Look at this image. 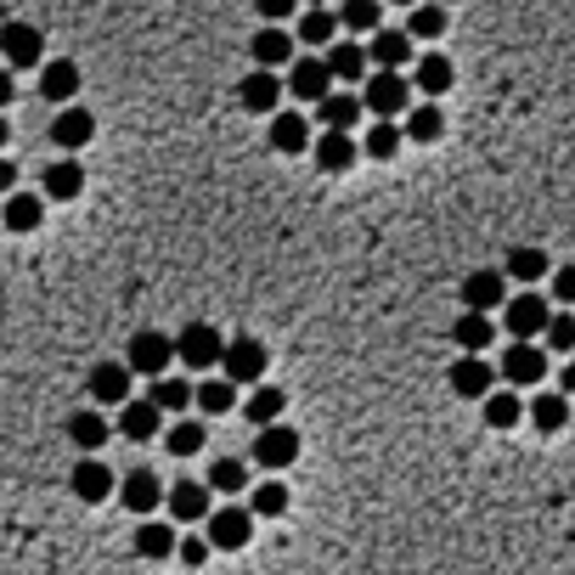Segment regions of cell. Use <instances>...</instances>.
Instances as JSON below:
<instances>
[{
  "label": "cell",
  "mask_w": 575,
  "mask_h": 575,
  "mask_svg": "<svg viewBox=\"0 0 575 575\" xmlns=\"http://www.w3.org/2000/svg\"><path fill=\"white\" fill-rule=\"evenodd\" d=\"M356 158H361L356 136H339V130H321V136H316V170L339 176V170H350Z\"/></svg>",
  "instance_id": "obj_25"
},
{
  "label": "cell",
  "mask_w": 575,
  "mask_h": 575,
  "mask_svg": "<svg viewBox=\"0 0 575 575\" xmlns=\"http://www.w3.org/2000/svg\"><path fill=\"white\" fill-rule=\"evenodd\" d=\"M446 34V12L440 7H413V18H406V40H440Z\"/></svg>",
  "instance_id": "obj_43"
},
{
  "label": "cell",
  "mask_w": 575,
  "mask_h": 575,
  "mask_svg": "<svg viewBox=\"0 0 575 575\" xmlns=\"http://www.w3.org/2000/svg\"><path fill=\"white\" fill-rule=\"evenodd\" d=\"M310 51H321V46H334L339 40V12H327V7H310L305 18H299V29H294Z\"/></svg>",
  "instance_id": "obj_34"
},
{
  "label": "cell",
  "mask_w": 575,
  "mask_h": 575,
  "mask_svg": "<svg viewBox=\"0 0 575 575\" xmlns=\"http://www.w3.org/2000/svg\"><path fill=\"white\" fill-rule=\"evenodd\" d=\"M440 130H446V113H440L435 102L406 108V125H400V136H406V141H440Z\"/></svg>",
  "instance_id": "obj_39"
},
{
  "label": "cell",
  "mask_w": 575,
  "mask_h": 575,
  "mask_svg": "<svg viewBox=\"0 0 575 575\" xmlns=\"http://www.w3.org/2000/svg\"><path fill=\"white\" fill-rule=\"evenodd\" d=\"M558 395H564V400L575 395V356H569V361H564V373H558Z\"/></svg>",
  "instance_id": "obj_53"
},
{
  "label": "cell",
  "mask_w": 575,
  "mask_h": 575,
  "mask_svg": "<svg viewBox=\"0 0 575 575\" xmlns=\"http://www.w3.org/2000/svg\"><path fill=\"white\" fill-rule=\"evenodd\" d=\"M339 29H350V34H378V29H384V7H378V0H345V7H339Z\"/></svg>",
  "instance_id": "obj_41"
},
{
  "label": "cell",
  "mask_w": 575,
  "mask_h": 575,
  "mask_svg": "<svg viewBox=\"0 0 575 575\" xmlns=\"http://www.w3.org/2000/svg\"><path fill=\"white\" fill-rule=\"evenodd\" d=\"M310 7H327V0H310Z\"/></svg>",
  "instance_id": "obj_56"
},
{
  "label": "cell",
  "mask_w": 575,
  "mask_h": 575,
  "mask_svg": "<svg viewBox=\"0 0 575 575\" xmlns=\"http://www.w3.org/2000/svg\"><path fill=\"white\" fill-rule=\"evenodd\" d=\"M163 508H170L181 525H198V519H209V514H215V497H209V485H204V479H181V485L163 490Z\"/></svg>",
  "instance_id": "obj_10"
},
{
  "label": "cell",
  "mask_w": 575,
  "mask_h": 575,
  "mask_svg": "<svg viewBox=\"0 0 575 575\" xmlns=\"http://www.w3.org/2000/svg\"><path fill=\"white\" fill-rule=\"evenodd\" d=\"M192 406H198V413H209V418H220V413H231V406H237V384L204 378V384L192 389Z\"/></svg>",
  "instance_id": "obj_40"
},
{
  "label": "cell",
  "mask_w": 575,
  "mask_h": 575,
  "mask_svg": "<svg viewBox=\"0 0 575 575\" xmlns=\"http://www.w3.org/2000/svg\"><path fill=\"white\" fill-rule=\"evenodd\" d=\"M282 406H288V395H282L277 384H260V389L249 395V406H242V413H249V424H255V429H271V424H282Z\"/></svg>",
  "instance_id": "obj_36"
},
{
  "label": "cell",
  "mask_w": 575,
  "mask_h": 575,
  "mask_svg": "<svg viewBox=\"0 0 575 575\" xmlns=\"http://www.w3.org/2000/svg\"><path fill=\"white\" fill-rule=\"evenodd\" d=\"M400 141H406V136H400V125H389V119H384V125H373V130H367L361 152H367V158H395V152H400Z\"/></svg>",
  "instance_id": "obj_45"
},
{
  "label": "cell",
  "mask_w": 575,
  "mask_h": 575,
  "mask_svg": "<svg viewBox=\"0 0 575 575\" xmlns=\"http://www.w3.org/2000/svg\"><path fill=\"white\" fill-rule=\"evenodd\" d=\"M282 91H288V86H282L277 73L255 68V73H249V79H242V86H237V102L249 108V113H266V119H271V113H277V102H282Z\"/></svg>",
  "instance_id": "obj_18"
},
{
  "label": "cell",
  "mask_w": 575,
  "mask_h": 575,
  "mask_svg": "<svg viewBox=\"0 0 575 575\" xmlns=\"http://www.w3.org/2000/svg\"><path fill=\"white\" fill-rule=\"evenodd\" d=\"M220 350H226V339H220V327H209V321H187L176 334V361L181 367L209 373V367H220Z\"/></svg>",
  "instance_id": "obj_5"
},
{
  "label": "cell",
  "mask_w": 575,
  "mask_h": 575,
  "mask_svg": "<svg viewBox=\"0 0 575 575\" xmlns=\"http://www.w3.org/2000/svg\"><path fill=\"white\" fill-rule=\"evenodd\" d=\"M204 485H209V497H215V490H220V497H237V490L249 485V463H242V457H215Z\"/></svg>",
  "instance_id": "obj_37"
},
{
  "label": "cell",
  "mask_w": 575,
  "mask_h": 575,
  "mask_svg": "<svg viewBox=\"0 0 575 575\" xmlns=\"http://www.w3.org/2000/svg\"><path fill=\"white\" fill-rule=\"evenodd\" d=\"M68 440L86 452V457H97V452L113 440V424H108L102 413H91V406H79V413H68Z\"/></svg>",
  "instance_id": "obj_21"
},
{
  "label": "cell",
  "mask_w": 575,
  "mask_h": 575,
  "mask_svg": "<svg viewBox=\"0 0 575 575\" xmlns=\"http://www.w3.org/2000/svg\"><path fill=\"white\" fill-rule=\"evenodd\" d=\"M249 514H255V519H277V514H288V485H277V479L255 485V503H249Z\"/></svg>",
  "instance_id": "obj_44"
},
{
  "label": "cell",
  "mask_w": 575,
  "mask_h": 575,
  "mask_svg": "<svg viewBox=\"0 0 575 575\" xmlns=\"http://www.w3.org/2000/svg\"><path fill=\"white\" fill-rule=\"evenodd\" d=\"M79 192H86V170H79V158H57V163H46V187H40V198H51V204H73Z\"/></svg>",
  "instance_id": "obj_23"
},
{
  "label": "cell",
  "mask_w": 575,
  "mask_h": 575,
  "mask_svg": "<svg viewBox=\"0 0 575 575\" xmlns=\"http://www.w3.org/2000/svg\"><path fill=\"white\" fill-rule=\"evenodd\" d=\"M73 91H79V68H73L68 57H51V62L40 68V97L68 108V102H73Z\"/></svg>",
  "instance_id": "obj_30"
},
{
  "label": "cell",
  "mask_w": 575,
  "mask_h": 575,
  "mask_svg": "<svg viewBox=\"0 0 575 575\" xmlns=\"http://www.w3.org/2000/svg\"><path fill=\"white\" fill-rule=\"evenodd\" d=\"M255 7H260V18H266L271 29H282V18H294L299 0H255Z\"/></svg>",
  "instance_id": "obj_48"
},
{
  "label": "cell",
  "mask_w": 575,
  "mask_h": 575,
  "mask_svg": "<svg viewBox=\"0 0 575 575\" xmlns=\"http://www.w3.org/2000/svg\"><path fill=\"white\" fill-rule=\"evenodd\" d=\"M91 136H97V119H91V108H73V102H68V108L51 119V141H57L68 158H73L79 147H86Z\"/></svg>",
  "instance_id": "obj_20"
},
{
  "label": "cell",
  "mask_w": 575,
  "mask_h": 575,
  "mask_svg": "<svg viewBox=\"0 0 575 575\" xmlns=\"http://www.w3.org/2000/svg\"><path fill=\"white\" fill-rule=\"evenodd\" d=\"M463 305H468L474 316H490L497 305H508V277H503L497 266L468 271V277H463Z\"/></svg>",
  "instance_id": "obj_9"
},
{
  "label": "cell",
  "mask_w": 575,
  "mask_h": 575,
  "mask_svg": "<svg viewBox=\"0 0 575 575\" xmlns=\"http://www.w3.org/2000/svg\"><path fill=\"white\" fill-rule=\"evenodd\" d=\"M452 345H457V350H468V356L490 350V345H497V321H490V316H474V310H463V316L452 321Z\"/></svg>",
  "instance_id": "obj_26"
},
{
  "label": "cell",
  "mask_w": 575,
  "mask_h": 575,
  "mask_svg": "<svg viewBox=\"0 0 575 575\" xmlns=\"http://www.w3.org/2000/svg\"><path fill=\"white\" fill-rule=\"evenodd\" d=\"M204 440H209V429L198 418H176L170 429H163V452H170V457H198Z\"/></svg>",
  "instance_id": "obj_35"
},
{
  "label": "cell",
  "mask_w": 575,
  "mask_h": 575,
  "mask_svg": "<svg viewBox=\"0 0 575 575\" xmlns=\"http://www.w3.org/2000/svg\"><path fill=\"white\" fill-rule=\"evenodd\" d=\"M266 361H271V350H266L260 339L237 334V339H226V350H220V378H226V384H260V378H266Z\"/></svg>",
  "instance_id": "obj_2"
},
{
  "label": "cell",
  "mask_w": 575,
  "mask_h": 575,
  "mask_svg": "<svg viewBox=\"0 0 575 575\" xmlns=\"http://www.w3.org/2000/svg\"><path fill=\"white\" fill-rule=\"evenodd\" d=\"M503 277L536 282V277H547V255H542V249H514V255H508V266H503Z\"/></svg>",
  "instance_id": "obj_46"
},
{
  "label": "cell",
  "mask_w": 575,
  "mask_h": 575,
  "mask_svg": "<svg viewBox=\"0 0 575 575\" xmlns=\"http://www.w3.org/2000/svg\"><path fill=\"white\" fill-rule=\"evenodd\" d=\"M204 525H209V536H204V542H209L215 553H237V547H249V536H255V514H249V508H237V503L215 508Z\"/></svg>",
  "instance_id": "obj_6"
},
{
  "label": "cell",
  "mask_w": 575,
  "mask_h": 575,
  "mask_svg": "<svg viewBox=\"0 0 575 575\" xmlns=\"http://www.w3.org/2000/svg\"><path fill=\"white\" fill-rule=\"evenodd\" d=\"M310 147V125H305V113H271V152H305Z\"/></svg>",
  "instance_id": "obj_31"
},
{
  "label": "cell",
  "mask_w": 575,
  "mask_h": 575,
  "mask_svg": "<svg viewBox=\"0 0 575 575\" xmlns=\"http://www.w3.org/2000/svg\"><path fill=\"white\" fill-rule=\"evenodd\" d=\"M395 7H424V0H395Z\"/></svg>",
  "instance_id": "obj_55"
},
{
  "label": "cell",
  "mask_w": 575,
  "mask_h": 575,
  "mask_svg": "<svg viewBox=\"0 0 575 575\" xmlns=\"http://www.w3.org/2000/svg\"><path fill=\"white\" fill-rule=\"evenodd\" d=\"M361 108L378 113V119H400L406 108H413V79L406 73H373L361 86Z\"/></svg>",
  "instance_id": "obj_4"
},
{
  "label": "cell",
  "mask_w": 575,
  "mask_h": 575,
  "mask_svg": "<svg viewBox=\"0 0 575 575\" xmlns=\"http://www.w3.org/2000/svg\"><path fill=\"white\" fill-rule=\"evenodd\" d=\"M119 435H125V440H158V435H163V413H158L147 395H130V400L119 406Z\"/></svg>",
  "instance_id": "obj_16"
},
{
  "label": "cell",
  "mask_w": 575,
  "mask_h": 575,
  "mask_svg": "<svg viewBox=\"0 0 575 575\" xmlns=\"http://www.w3.org/2000/svg\"><path fill=\"white\" fill-rule=\"evenodd\" d=\"M282 86H288L299 102H321V97H334V73H327V57H316V51L294 57V62H288V79H282Z\"/></svg>",
  "instance_id": "obj_7"
},
{
  "label": "cell",
  "mask_w": 575,
  "mask_h": 575,
  "mask_svg": "<svg viewBox=\"0 0 575 575\" xmlns=\"http://www.w3.org/2000/svg\"><path fill=\"white\" fill-rule=\"evenodd\" d=\"M0 152H7V119H0Z\"/></svg>",
  "instance_id": "obj_54"
},
{
  "label": "cell",
  "mask_w": 575,
  "mask_h": 575,
  "mask_svg": "<svg viewBox=\"0 0 575 575\" xmlns=\"http://www.w3.org/2000/svg\"><path fill=\"white\" fill-rule=\"evenodd\" d=\"M525 418H531L542 435H558V429L569 424V400H564V395H536V400L525 406Z\"/></svg>",
  "instance_id": "obj_38"
},
{
  "label": "cell",
  "mask_w": 575,
  "mask_h": 575,
  "mask_svg": "<svg viewBox=\"0 0 575 575\" xmlns=\"http://www.w3.org/2000/svg\"><path fill=\"white\" fill-rule=\"evenodd\" d=\"M68 490H73L79 503H108L113 497V468L97 463V457H79L73 474H68Z\"/></svg>",
  "instance_id": "obj_13"
},
{
  "label": "cell",
  "mask_w": 575,
  "mask_h": 575,
  "mask_svg": "<svg viewBox=\"0 0 575 575\" xmlns=\"http://www.w3.org/2000/svg\"><path fill=\"white\" fill-rule=\"evenodd\" d=\"M46 220V198L40 192H12L7 204H0V226L7 231H40Z\"/></svg>",
  "instance_id": "obj_29"
},
{
  "label": "cell",
  "mask_w": 575,
  "mask_h": 575,
  "mask_svg": "<svg viewBox=\"0 0 575 575\" xmlns=\"http://www.w3.org/2000/svg\"><path fill=\"white\" fill-rule=\"evenodd\" d=\"M547 350H575V316H558L553 310V321H547Z\"/></svg>",
  "instance_id": "obj_47"
},
{
  "label": "cell",
  "mask_w": 575,
  "mask_h": 575,
  "mask_svg": "<svg viewBox=\"0 0 575 575\" xmlns=\"http://www.w3.org/2000/svg\"><path fill=\"white\" fill-rule=\"evenodd\" d=\"M553 299H558V305H575V266H558V271H553Z\"/></svg>",
  "instance_id": "obj_49"
},
{
  "label": "cell",
  "mask_w": 575,
  "mask_h": 575,
  "mask_svg": "<svg viewBox=\"0 0 575 575\" xmlns=\"http://www.w3.org/2000/svg\"><path fill=\"white\" fill-rule=\"evenodd\" d=\"M192 389L198 384H187V378H152V389H147V400L158 406V413H176V418H187V406H192Z\"/></svg>",
  "instance_id": "obj_32"
},
{
  "label": "cell",
  "mask_w": 575,
  "mask_h": 575,
  "mask_svg": "<svg viewBox=\"0 0 575 575\" xmlns=\"http://www.w3.org/2000/svg\"><path fill=\"white\" fill-rule=\"evenodd\" d=\"M12 97H18V86H12V73H7V68H0V113H7V108H12Z\"/></svg>",
  "instance_id": "obj_52"
},
{
  "label": "cell",
  "mask_w": 575,
  "mask_h": 575,
  "mask_svg": "<svg viewBox=\"0 0 575 575\" xmlns=\"http://www.w3.org/2000/svg\"><path fill=\"white\" fill-rule=\"evenodd\" d=\"M361 119V91H334V97H321L316 102V125H327V130H339V136H350V125Z\"/></svg>",
  "instance_id": "obj_27"
},
{
  "label": "cell",
  "mask_w": 575,
  "mask_h": 575,
  "mask_svg": "<svg viewBox=\"0 0 575 575\" xmlns=\"http://www.w3.org/2000/svg\"><path fill=\"white\" fill-rule=\"evenodd\" d=\"M209 553H215V547H209L204 536H181V564H192V569H198Z\"/></svg>",
  "instance_id": "obj_50"
},
{
  "label": "cell",
  "mask_w": 575,
  "mask_h": 575,
  "mask_svg": "<svg viewBox=\"0 0 575 575\" xmlns=\"http://www.w3.org/2000/svg\"><path fill=\"white\" fill-rule=\"evenodd\" d=\"M503 378H508L514 389H536V384L547 378V350H542V345H508V350H503Z\"/></svg>",
  "instance_id": "obj_12"
},
{
  "label": "cell",
  "mask_w": 575,
  "mask_h": 575,
  "mask_svg": "<svg viewBox=\"0 0 575 575\" xmlns=\"http://www.w3.org/2000/svg\"><path fill=\"white\" fill-rule=\"evenodd\" d=\"M490 389H497V373H490L485 356H457V361H452V395H463V400H485Z\"/></svg>",
  "instance_id": "obj_15"
},
{
  "label": "cell",
  "mask_w": 575,
  "mask_h": 575,
  "mask_svg": "<svg viewBox=\"0 0 575 575\" xmlns=\"http://www.w3.org/2000/svg\"><path fill=\"white\" fill-rule=\"evenodd\" d=\"M327 73L334 79H367V46L361 40H334L327 46Z\"/></svg>",
  "instance_id": "obj_33"
},
{
  "label": "cell",
  "mask_w": 575,
  "mask_h": 575,
  "mask_svg": "<svg viewBox=\"0 0 575 575\" xmlns=\"http://www.w3.org/2000/svg\"><path fill=\"white\" fill-rule=\"evenodd\" d=\"M249 51H255V68H266V73H277V68H288L294 62V34L288 29H260L255 40H249Z\"/></svg>",
  "instance_id": "obj_24"
},
{
  "label": "cell",
  "mask_w": 575,
  "mask_h": 575,
  "mask_svg": "<svg viewBox=\"0 0 575 575\" xmlns=\"http://www.w3.org/2000/svg\"><path fill=\"white\" fill-rule=\"evenodd\" d=\"M181 547V536L170 531V525H163V519H141L136 525V558H147V564H163V558H170Z\"/></svg>",
  "instance_id": "obj_28"
},
{
  "label": "cell",
  "mask_w": 575,
  "mask_h": 575,
  "mask_svg": "<svg viewBox=\"0 0 575 575\" xmlns=\"http://www.w3.org/2000/svg\"><path fill=\"white\" fill-rule=\"evenodd\" d=\"M0 57H7V68H40L46 57V40L34 23H7L0 29Z\"/></svg>",
  "instance_id": "obj_11"
},
{
  "label": "cell",
  "mask_w": 575,
  "mask_h": 575,
  "mask_svg": "<svg viewBox=\"0 0 575 575\" xmlns=\"http://www.w3.org/2000/svg\"><path fill=\"white\" fill-rule=\"evenodd\" d=\"M294 457H299V435H294L288 424H271V429H260V435H255V463H260L266 474L288 468Z\"/></svg>",
  "instance_id": "obj_14"
},
{
  "label": "cell",
  "mask_w": 575,
  "mask_h": 575,
  "mask_svg": "<svg viewBox=\"0 0 575 575\" xmlns=\"http://www.w3.org/2000/svg\"><path fill=\"white\" fill-rule=\"evenodd\" d=\"M479 406H485V424H490V429H514V424L525 418V400H519V395H497V389H490Z\"/></svg>",
  "instance_id": "obj_42"
},
{
  "label": "cell",
  "mask_w": 575,
  "mask_h": 575,
  "mask_svg": "<svg viewBox=\"0 0 575 575\" xmlns=\"http://www.w3.org/2000/svg\"><path fill=\"white\" fill-rule=\"evenodd\" d=\"M130 389H136V373H130L125 361H97L91 378H86V395H91L97 406H125Z\"/></svg>",
  "instance_id": "obj_8"
},
{
  "label": "cell",
  "mask_w": 575,
  "mask_h": 575,
  "mask_svg": "<svg viewBox=\"0 0 575 575\" xmlns=\"http://www.w3.org/2000/svg\"><path fill=\"white\" fill-rule=\"evenodd\" d=\"M452 79H457V68H452V57H446V51H424V57L413 62V91H424L429 102L452 91Z\"/></svg>",
  "instance_id": "obj_19"
},
{
  "label": "cell",
  "mask_w": 575,
  "mask_h": 575,
  "mask_svg": "<svg viewBox=\"0 0 575 575\" xmlns=\"http://www.w3.org/2000/svg\"><path fill=\"white\" fill-rule=\"evenodd\" d=\"M12 192H18V163L0 152V198H12Z\"/></svg>",
  "instance_id": "obj_51"
},
{
  "label": "cell",
  "mask_w": 575,
  "mask_h": 575,
  "mask_svg": "<svg viewBox=\"0 0 575 575\" xmlns=\"http://www.w3.org/2000/svg\"><path fill=\"white\" fill-rule=\"evenodd\" d=\"M119 503H125L130 514H141V519H147V514L163 503V479H158L152 468H130V474H125V485H119Z\"/></svg>",
  "instance_id": "obj_17"
},
{
  "label": "cell",
  "mask_w": 575,
  "mask_h": 575,
  "mask_svg": "<svg viewBox=\"0 0 575 575\" xmlns=\"http://www.w3.org/2000/svg\"><path fill=\"white\" fill-rule=\"evenodd\" d=\"M547 321H553V305L542 294H519V299L503 305V327H508L514 345H536L547 334Z\"/></svg>",
  "instance_id": "obj_3"
},
{
  "label": "cell",
  "mask_w": 575,
  "mask_h": 575,
  "mask_svg": "<svg viewBox=\"0 0 575 575\" xmlns=\"http://www.w3.org/2000/svg\"><path fill=\"white\" fill-rule=\"evenodd\" d=\"M367 62H378V73H400L406 62H413V40H406V29H378L367 40Z\"/></svg>",
  "instance_id": "obj_22"
},
{
  "label": "cell",
  "mask_w": 575,
  "mask_h": 575,
  "mask_svg": "<svg viewBox=\"0 0 575 575\" xmlns=\"http://www.w3.org/2000/svg\"><path fill=\"white\" fill-rule=\"evenodd\" d=\"M176 361V339L170 334H158V327H136L130 334V350H125V367L141 373V378H163Z\"/></svg>",
  "instance_id": "obj_1"
}]
</instances>
